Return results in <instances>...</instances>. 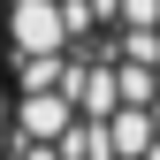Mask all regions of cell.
<instances>
[{
	"instance_id": "obj_1",
	"label": "cell",
	"mask_w": 160,
	"mask_h": 160,
	"mask_svg": "<svg viewBox=\"0 0 160 160\" xmlns=\"http://www.w3.org/2000/svg\"><path fill=\"white\" fill-rule=\"evenodd\" d=\"M0 38H8V15H0Z\"/></svg>"
}]
</instances>
